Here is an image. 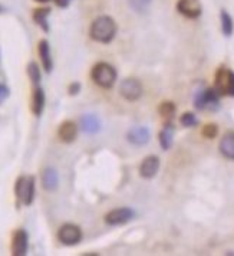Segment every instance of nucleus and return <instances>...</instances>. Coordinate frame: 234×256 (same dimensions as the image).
I'll list each match as a JSON object with an SVG mask.
<instances>
[{
  "label": "nucleus",
  "instance_id": "b1692460",
  "mask_svg": "<svg viewBox=\"0 0 234 256\" xmlns=\"http://www.w3.org/2000/svg\"><path fill=\"white\" fill-rule=\"evenodd\" d=\"M180 122H181V126L186 128H191V127H196L197 124H199V120H197V116H194L193 112H184L181 118H180Z\"/></svg>",
  "mask_w": 234,
  "mask_h": 256
},
{
  "label": "nucleus",
  "instance_id": "a211bd4d",
  "mask_svg": "<svg viewBox=\"0 0 234 256\" xmlns=\"http://www.w3.org/2000/svg\"><path fill=\"white\" fill-rule=\"evenodd\" d=\"M219 148H220V152H222L226 158H229V160H234V132L233 131H230V132L224 134V137H223L222 141H220Z\"/></svg>",
  "mask_w": 234,
  "mask_h": 256
},
{
  "label": "nucleus",
  "instance_id": "a878e982",
  "mask_svg": "<svg viewBox=\"0 0 234 256\" xmlns=\"http://www.w3.org/2000/svg\"><path fill=\"white\" fill-rule=\"evenodd\" d=\"M9 95H10V90H9L6 85H0V104H1L6 98H9Z\"/></svg>",
  "mask_w": 234,
  "mask_h": 256
},
{
  "label": "nucleus",
  "instance_id": "4468645a",
  "mask_svg": "<svg viewBox=\"0 0 234 256\" xmlns=\"http://www.w3.org/2000/svg\"><path fill=\"white\" fill-rule=\"evenodd\" d=\"M42 186L46 192H55L59 186L58 172L52 167H46L42 173Z\"/></svg>",
  "mask_w": 234,
  "mask_h": 256
},
{
  "label": "nucleus",
  "instance_id": "7c9ffc66",
  "mask_svg": "<svg viewBox=\"0 0 234 256\" xmlns=\"http://www.w3.org/2000/svg\"><path fill=\"white\" fill-rule=\"evenodd\" d=\"M0 12H1V6H0Z\"/></svg>",
  "mask_w": 234,
  "mask_h": 256
},
{
  "label": "nucleus",
  "instance_id": "f3484780",
  "mask_svg": "<svg viewBox=\"0 0 234 256\" xmlns=\"http://www.w3.org/2000/svg\"><path fill=\"white\" fill-rule=\"evenodd\" d=\"M79 126L82 128L83 132H86V134H96L101 130V121L94 114H86V116H81Z\"/></svg>",
  "mask_w": 234,
  "mask_h": 256
},
{
  "label": "nucleus",
  "instance_id": "ddd939ff",
  "mask_svg": "<svg viewBox=\"0 0 234 256\" xmlns=\"http://www.w3.org/2000/svg\"><path fill=\"white\" fill-rule=\"evenodd\" d=\"M37 54H39V58H40L43 70L49 74L50 70H53V60H52V55H50V46H49V42H47L46 39H42L39 42Z\"/></svg>",
  "mask_w": 234,
  "mask_h": 256
},
{
  "label": "nucleus",
  "instance_id": "4be33fe9",
  "mask_svg": "<svg viewBox=\"0 0 234 256\" xmlns=\"http://www.w3.org/2000/svg\"><path fill=\"white\" fill-rule=\"evenodd\" d=\"M158 111H160L161 116L171 120L173 116H176L177 108H176V105H174V102H171V101H165V102H163V104L160 105Z\"/></svg>",
  "mask_w": 234,
  "mask_h": 256
},
{
  "label": "nucleus",
  "instance_id": "aec40b11",
  "mask_svg": "<svg viewBox=\"0 0 234 256\" xmlns=\"http://www.w3.org/2000/svg\"><path fill=\"white\" fill-rule=\"evenodd\" d=\"M49 14H50L49 8H40V9L33 10V20L43 29V32H49V24H47Z\"/></svg>",
  "mask_w": 234,
  "mask_h": 256
},
{
  "label": "nucleus",
  "instance_id": "6e6552de",
  "mask_svg": "<svg viewBox=\"0 0 234 256\" xmlns=\"http://www.w3.org/2000/svg\"><path fill=\"white\" fill-rule=\"evenodd\" d=\"M135 212L131 208H117L108 212L105 216V223L109 226H121L134 219Z\"/></svg>",
  "mask_w": 234,
  "mask_h": 256
},
{
  "label": "nucleus",
  "instance_id": "c85d7f7f",
  "mask_svg": "<svg viewBox=\"0 0 234 256\" xmlns=\"http://www.w3.org/2000/svg\"><path fill=\"white\" fill-rule=\"evenodd\" d=\"M53 2L56 3V6H58V8H62V9H65V8H68V6H69L72 0H53Z\"/></svg>",
  "mask_w": 234,
  "mask_h": 256
},
{
  "label": "nucleus",
  "instance_id": "7ed1b4c3",
  "mask_svg": "<svg viewBox=\"0 0 234 256\" xmlns=\"http://www.w3.org/2000/svg\"><path fill=\"white\" fill-rule=\"evenodd\" d=\"M14 194L17 202L24 206H30L35 198V177L33 176H22L16 180Z\"/></svg>",
  "mask_w": 234,
  "mask_h": 256
},
{
  "label": "nucleus",
  "instance_id": "9d476101",
  "mask_svg": "<svg viewBox=\"0 0 234 256\" xmlns=\"http://www.w3.org/2000/svg\"><path fill=\"white\" fill-rule=\"evenodd\" d=\"M29 248V236L24 229L14 230L12 238V255L24 256Z\"/></svg>",
  "mask_w": 234,
  "mask_h": 256
},
{
  "label": "nucleus",
  "instance_id": "39448f33",
  "mask_svg": "<svg viewBox=\"0 0 234 256\" xmlns=\"http://www.w3.org/2000/svg\"><path fill=\"white\" fill-rule=\"evenodd\" d=\"M216 91L220 95L234 96V72L229 68H220L216 74Z\"/></svg>",
  "mask_w": 234,
  "mask_h": 256
},
{
  "label": "nucleus",
  "instance_id": "1a4fd4ad",
  "mask_svg": "<svg viewBox=\"0 0 234 256\" xmlns=\"http://www.w3.org/2000/svg\"><path fill=\"white\" fill-rule=\"evenodd\" d=\"M177 10L188 19H197L203 13V6L200 0H178Z\"/></svg>",
  "mask_w": 234,
  "mask_h": 256
},
{
  "label": "nucleus",
  "instance_id": "cd10ccee",
  "mask_svg": "<svg viewBox=\"0 0 234 256\" xmlns=\"http://www.w3.org/2000/svg\"><path fill=\"white\" fill-rule=\"evenodd\" d=\"M148 3H150V0H132V6L138 10H142Z\"/></svg>",
  "mask_w": 234,
  "mask_h": 256
},
{
  "label": "nucleus",
  "instance_id": "c756f323",
  "mask_svg": "<svg viewBox=\"0 0 234 256\" xmlns=\"http://www.w3.org/2000/svg\"><path fill=\"white\" fill-rule=\"evenodd\" d=\"M37 3H47V2H50V0H35Z\"/></svg>",
  "mask_w": 234,
  "mask_h": 256
},
{
  "label": "nucleus",
  "instance_id": "393cba45",
  "mask_svg": "<svg viewBox=\"0 0 234 256\" xmlns=\"http://www.w3.org/2000/svg\"><path fill=\"white\" fill-rule=\"evenodd\" d=\"M219 134V127L216 126V124H207V126H204L203 128V136L206 137V138H214L216 136Z\"/></svg>",
  "mask_w": 234,
  "mask_h": 256
},
{
  "label": "nucleus",
  "instance_id": "f257e3e1",
  "mask_svg": "<svg viewBox=\"0 0 234 256\" xmlns=\"http://www.w3.org/2000/svg\"><path fill=\"white\" fill-rule=\"evenodd\" d=\"M117 24L111 16H99L91 24L89 35L95 42L109 44L111 40H114V38L117 35Z\"/></svg>",
  "mask_w": 234,
  "mask_h": 256
},
{
  "label": "nucleus",
  "instance_id": "423d86ee",
  "mask_svg": "<svg viewBox=\"0 0 234 256\" xmlns=\"http://www.w3.org/2000/svg\"><path fill=\"white\" fill-rule=\"evenodd\" d=\"M119 94L122 98H125L127 101H138L142 94H144V88H142V84L135 78H127L121 82L119 85Z\"/></svg>",
  "mask_w": 234,
  "mask_h": 256
},
{
  "label": "nucleus",
  "instance_id": "0eeeda50",
  "mask_svg": "<svg viewBox=\"0 0 234 256\" xmlns=\"http://www.w3.org/2000/svg\"><path fill=\"white\" fill-rule=\"evenodd\" d=\"M82 230L79 226L72 224V223H66L63 224L58 230V239L66 246H73L78 244L82 240Z\"/></svg>",
  "mask_w": 234,
  "mask_h": 256
},
{
  "label": "nucleus",
  "instance_id": "f8f14e48",
  "mask_svg": "<svg viewBox=\"0 0 234 256\" xmlns=\"http://www.w3.org/2000/svg\"><path fill=\"white\" fill-rule=\"evenodd\" d=\"M160 168V158L157 156H148L142 160L140 166V176L142 178H154Z\"/></svg>",
  "mask_w": 234,
  "mask_h": 256
},
{
  "label": "nucleus",
  "instance_id": "bb28decb",
  "mask_svg": "<svg viewBox=\"0 0 234 256\" xmlns=\"http://www.w3.org/2000/svg\"><path fill=\"white\" fill-rule=\"evenodd\" d=\"M79 91H81V84L79 82H72L69 85V88H68L69 95H78Z\"/></svg>",
  "mask_w": 234,
  "mask_h": 256
},
{
  "label": "nucleus",
  "instance_id": "f03ea898",
  "mask_svg": "<svg viewBox=\"0 0 234 256\" xmlns=\"http://www.w3.org/2000/svg\"><path fill=\"white\" fill-rule=\"evenodd\" d=\"M91 78L98 86H101L104 90H109V88H112L115 85L118 74L117 70L112 65H109L106 62H99L92 68Z\"/></svg>",
  "mask_w": 234,
  "mask_h": 256
},
{
  "label": "nucleus",
  "instance_id": "2eb2a0df",
  "mask_svg": "<svg viewBox=\"0 0 234 256\" xmlns=\"http://www.w3.org/2000/svg\"><path fill=\"white\" fill-rule=\"evenodd\" d=\"M76 134H78V127L73 121H65L60 124V127L58 130V136L60 140L63 142H73L76 138Z\"/></svg>",
  "mask_w": 234,
  "mask_h": 256
},
{
  "label": "nucleus",
  "instance_id": "412c9836",
  "mask_svg": "<svg viewBox=\"0 0 234 256\" xmlns=\"http://www.w3.org/2000/svg\"><path fill=\"white\" fill-rule=\"evenodd\" d=\"M220 19H222V30L224 36H232L233 35V30H234V24H233V19H232V16L227 13V10H222V14H220Z\"/></svg>",
  "mask_w": 234,
  "mask_h": 256
},
{
  "label": "nucleus",
  "instance_id": "20e7f679",
  "mask_svg": "<svg viewBox=\"0 0 234 256\" xmlns=\"http://www.w3.org/2000/svg\"><path fill=\"white\" fill-rule=\"evenodd\" d=\"M194 105L197 110L217 111L220 108V94L216 91V88L201 90L194 96Z\"/></svg>",
  "mask_w": 234,
  "mask_h": 256
},
{
  "label": "nucleus",
  "instance_id": "5701e85b",
  "mask_svg": "<svg viewBox=\"0 0 234 256\" xmlns=\"http://www.w3.org/2000/svg\"><path fill=\"white\" fill-rule=\"evenodd\" d=\"M27 75H29V78H30V81H32L33 85H37V84L40 82L42 75H40L39 65H37L36 62H30V64L27 65Z\"/></svg>",
  "mask_w": 234,
  "mask_h": 256
},
{
  "label": "nucleus",
  "instance_id": "6ab92c4d",
  "mask_svg": "<svg viewBox=\"0 0 234 256\" xmlns=\"http://www.w3.org/2000/svg\"><path fill=\"white\" fill-rule=\"evenodd\" d=\"M45 91L42 88H36L35 92H33V96H32V112L35 114L36 116H42L43 112V108H45Z\"/></svg>",
  "mask_w": 234,
  "mask_h": 256
},
{
  "label": "nucleus",
  "instance_id": "9b49d317",
  "mask_svg": "<svg viewBox=\"0 0 234 256\" xmlns=\"http://www.w3.org/2000/svg\"><path fill=\"white\" fill-rule=\"evenodd\" d=\"M151 138V132L147 127H142V126H138V127H132L127 132V140L134 144V146H138V147H142L145 144H148V141Z\"/></svg>",
  "mask_w": 234,
  "mask_h": 256
},
{
  "label": "nucleus",
  "instance_id": "dca6fc26",
  "mask_svg": "<svg viewBox=\"0 0 234 256\" xmlns=\"http://www.w3.org/2000/svg\"><path fill=\"white\" fill-rule=\"evenodd\" d=\"M174 134H176V128H174V126H173L171 122H167L164 126V128L160 131V136H158V138H160V146H161V148H163L164 152L170 150V148L173 147Z\"/></svg>",
  "mask_w": 234,
  "mask_h": 256
}]
</instances>
